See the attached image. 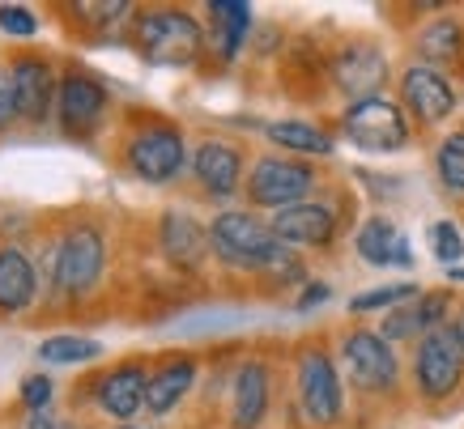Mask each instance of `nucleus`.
<instances>
[{"label": "nucleus", "instance_id": "24", "mask_svg": "<svg viewBox=\"0 0 464 429\" xmlns=\"http://www.w3.org/2000/svg\"><path fill=\"white\" fill-rule=\"evenodd\" d=\"M413 52H418V64H430V69H460L464 60V22L460 17H430L418 39H413Z\"/></svg>", "mask_w": 464, "mask_h": 429}, {"label": "nucleus", "instance_id": "30", "mask_svg": "<svg viewBox=\"0 0 464 429\" xmlns=\"http://www.w3.org/2000/svg\"><path fill=\"white\" fill-rule=\"evenodd\" d=\"M0 30L14 39H34L39 34V17L26 5H0Z\"/></svg>", "mask_w": 464, "mask_h": 429}, {"label": "nucleus", "instance_id": "36", "mask_svg": "<svg viewBox=\"0 0 464 429\" xmlns=\"http://www.w3.org/2000/svg\"><path fill=\"white\" fill-rule=\"evenodd\" d=\"M448 281H460L464 285V268H448Z\"/></svg>", "mask_w": 464, "mask_h": 429}, {"label": "nucleus", "instance_id": "12", "mask_svg": "<svg viewBox=\"0 0 464 429\" xmlns=\"http://www.w3.org/2000/svg\"><path fill=\"white\" fill-rule=\"evenodd\" d=\"M107 107H111V90L102 85V77H94L90 69L60 72L56 115H60V128H64L69 137H90V132L102 124Z\"/></svg>", "mask_w": 464, "mask_h": 429}, {"label": "nucleus", "instance_id": "28", "mask_svg": "<svg viewBox=\"0 0 464 429\" xmlns=\"http://www.w3.org/2000/svg\"><path fill=\"white\" fill-rule=\"evenodd\" d=\"M418 285L413 281H392V285H380V290H366L358 298H350V315H366V310H396L418 298Z\"/></svg>", "mask_w": 464, "mask_h": 429}, {"label": "nucleus", "instance_id": "37", "mask_svg": "<svg viewBox=\"0 0 464 429\" xmlns=\"http://www.w3.org/2000/svg\"><path fill=\"white\" fill-rule=\"evenodd\" d=\"M115 429H150V425H115Z\"/></svg>", "mask_w": 464, "mask_h": 429}, {"label": "nucleus", "instance_id": "25", "mask_svg": "<svg viewBox=\"0 0 464 429\" xmlns=\"http://www.w3.org/2000/svg\"><path fill=\"white\" fill-rule=\"evenodd\" d=\"M265 137L285 153H298V157H333L337 153V140L333 132H324L320 124L311 119H268L265 124Z\"/></svg>", "mask_w": 464, "mask_h": 429}, {"label": "nucleus", "instance_id": "15", "mask_svg": "<svg viewBox=\"0 0 464 429\" xmlns=\"http://www.w3.org/2000/svg\"><path fill=\"white\" fill-rule=\"evenodd\" d=\"M273 234L282 238L285 247H328L341 222V213L333 205H324V200H307V205H295V208H282V213H273Z\"/></svg>", "mask_w": 464, "mask_h": 429}, {"label": "nucleus", "instance_id": "22", "mask_svg": "<svg viewBox=\"0 0 464 429\" xmlns=\"http://www.w3.org/2000/svg\"><path fill=\"white\" fill-rule=\"evenodd\" d=\"M39 298V272L22 247H0V315H22Z\"/></svg>", "mask_w": 464, "mask_h": 429}, {"label": "nucleus", "instance_id": "21", "mask_svg": "<svg viewBox=\"0 0 464 429\" xmlns=\"http://www.w3.org/2000/svg\"><path fill=\"white\" fill-rule=\"evenodd\" d=\"M197 383V358L192 353H175L170 361H162L158 370H150V387H145V413L167 416L175 413L188 391Z\"/></svg>", "mask_w": 464, "mask_h": 429}, {"label": "nucleus", "instance_id": "3", "mask_svg": "<svg viewBox=\"0 0 464 429\" xmlns=\"http://www.w3.org/2000/svg\"><path fill=\"white\" fill-rule=\"evenodd\" d=\"M124 162L141 183L167 187L192 167V149L183 140V128L162 119V115H141L124 140Z\"/></svg>", "mask_w": 464, "mask_h": 429}, {"label": "nucleus", "instance_id": "14", "mask_svg": "<svg viewBox=\"0 0 464 429\" xmlns=\"http://www.w3.org/2000/svg\"><path fill=\"white\" fill-rule=\"evenodd\" d=\"M451 306H456V293L451 290H422L413 302L388 310L380 323L383 340H422L426 332H435L443 323H451Z\"/></svg>", "mask_w": 464, "mask_h": 429}, {"label": "nucleus", "instance_id": "11", "mask_svg": "<svg viewBox=\"0 0 464 429\" xmlns=\"http://www.w3.org/2000/svg\"><path fill=\"white\" fill-rule=\"evenodd\" d=\"M396 94H401V107H405L409 124L418 128H439L443 119H451L456 111V81H451L443 69H430V64H409L396 77Z\"/></svg>", "mask_w": 464, "mask_h": 429}, {"label": "nucleus", "instance_id": "27", "mask_svg": "<svg viewBox=\"0 0 464 429\" xmlns=\"http://www.w3.org/2000/svg\"><path fill=\"white\" fill-rule=\"evenodd\" d=\"M435 179L448 195H464V128L435 145Z\"/></svg>", "mask_w": 464, "mask_h": 429}, {"label": "nucleus", "instance_id": "29", "mask_svg": "<svg viewBox=\"0 0 464 429\" xmlns=\"http://www.w3.org/2000/svg\"><path fill=\"white\" fill-rule=\"evenodd\" d=\"M430 251H435V260L439 263H448V268H456L460 263V255H464V238H460V230H456V222H435L430 225Z\"/></svg>", "mask_w": 464, "mask_h": 429}, {"label": "nucleus", "instance_id": "13", "mask_svg": "<svg viewBox=\"0 0 464 429\" xmlns=\"http://www.w3.org/2000/svg\"><path fill=\"white\" fill-rule=\"evenodd\" d=\"M192 175H197L200 192L209 200H230V195L243 192V149L235 140H222V137H205L192 149Z\"/></svg>", "mask_w": 464, "mask_h": 429}, {"label": "nucleus", "instance_id": "17", "mask_svg": "<svg viewBox=\"0 0 464 429\" xmlns=\"http://www.w3.org/2000/svg\"><path fill=\"white\" fill-rule=\"evenodd\" d=\"M268 408H273V370L260 358L239 361V370L230 378V425L260 429Z\"/></svg>", "mask_w": 464, "mask_h": 429}, {"label": "nucleus", "instance_id": "32", "mask_svg": "<svg viewBox=\"0 0 464 429\" xmlns=\"http://www.w3.org/2000/svg\"><path fill=\"white\" fill-rule=\"evenodd\" d=\"M22 404L39 416L43 408L52 404V378H47V374H26V378H22Z\"/></svg>", "mask_w": 464, "mask_h": 429}, {"label": "nucleus", "instance_id": "20", "mask_svg": "<svg viewBox=\"0 0 464 429\" xmlns=\"http://www.w3.org/2000/svg\"><path fill=\"white\" fill-rule=\"evenodd\" d=\"M353 251L362 255V263L371 268H413V243L405 238V230L392 217H366L353 234Z\"/></svg>", "mask_w": 464, "mask_h": 429}, {"label": "nucleus", "instance_id": "4", "mask_svg": "<svg viewBox=\"0 0 464 429\" xmlns=\"http://www.w3.org/2000/svg\"><path fill=\"white\" fill-rule=\"evenodd\" d=\"M295 404L303 421L315 429H333L345 413V383L337 358L324 345H303L295 358Z\"/></svg>", "mask_w": 464, "mask_h": 429}, {"label": "nucleus", "instance_id": "8", "mask_svg": "<svg viewBox=\"0 0 464 429\" xmlns=\"http://www.w3.org/2000/svg\"><path fill=\"white\" fill-rule=\"evenodd\" d=\"M341 366L358 396H392L401 387V358L392 340H383L371 328H350L341 336Z\"/></svg>", "mask_w": 464, "mask_h": 429}, {"label": "nucleus", "instance_id": "10", "mask_svg": "<svg viewBox=\"0 0 464 429\" xmlns=\"http://www.w3.org/2000/svg\"><path fill=\"white\" fill-rule=\"evenodd\" d=\"M388 77H392V64H388V56H383V47L375 39H350L328 56V81L350 102L380 98Z\"/></svg>", "mask_w": 464, "mask_h": 429}, {"label": "nucleus", "instance_id": "7", "mask_svg": "<svg viewBox=\"0 0 464 429\" xmlns=\"http://www.w3.org/2000/svg\"><path fill=\"white\" fill-rule=\"evenodd\" d=\"M464 383V340L456 323H443L413 345V391L426 404L451 400Z\"/></svg>", "mask_w": 464, "mask_h": 429}, {"label": "nucleus", "instance_id": "5", "mask_svg": "<svg viewBox=\"0 0 464 429\" xmlns=\"http://www.w3.org/2000/svg\"><path fill=\"white\" fill-rule=\"evenodd\" d=\"M102 272H107V234L90 222L69 225L52 247V285H56V293H64L72 302L90 298L99 290Z\"/></svg>", "mask_w": 464, "mask_h": 429}, {"label": "nucleus", "instance_id": "18", "mask_svg": "<svg viewBox=\"0 0 464 429\" xmlns=\"http://www.w3.org/2000/svg\"><path fill=\"white\" fill-rule=\"evenodd\" d=\"M158 247L179 272H200L205 263L213 260L209 247V225H200L192 213H162V225H158Z\"/></svg>", "mask_w": 464, "mask_h": 429}, {"label": "nucleus", "instance_id": "2", "mask_svg": "<svg viewBox=\"0 0 464 429\" xmlns=\"http://www.w3.org/2000/svg\"><path fill=\"white\" fill-rule=\"evenodd\" d=\"M132 47L150 64L188 69V64H197L209 52V34H205V26L188 9L158 5V9H141L132 17Z\"/></svg>", "mask_w": 464, "mask_h": 429}, {"label": "nucleus", "instance_id": "16", "mask_svg": "<svg viewBox=\"0 0 464 429\" xmlns=\"http://www.w3.org/2000/svg\"><path fill=\"white\" fill-rule=\"evenodd\" d=\"M9 81H14V90H17V111H22V119H26V124H43L60 98V72L43 56H14Z\"/></svg>", "mask_w": 464, "mask_h": 429}, {"label": "nucleus", "instance_id": "9", "mask_svg": "<svg viewBox=\"0 0 464 429\" xmlns=\"http://www.w3.org/2000/svg\"><path fill=\"white\" fill-rule=\"evenodd\" d=\"M341 137L362 153H396L413 140L405 107L396 98H366V102H345L341 111Z\"/></svg>", "mask_w": 464, "mask_h": 429}, {"label": "nucleus", "instance_id": "19", "mask_svg": "<svg viewBox=\"0 0 464 429\" xmlns=\"http://www.w3.org/2000/svg\"><path fill=\"white\" fill-rule=\"evenodd\" d=\"M145 387H150V366L145 361H120L99 378V408L115 421H132L145 408Z\"/></svg>", "mask_w": 464, "mask_h": 429}, {"label": "nucleus", "instance_id": "34", "mask_svg": "<svg viewBox=\"0 0 464 429\" xmlns=\"http://www.w3.org/2000/svg\"><path fill=\"white\" fill-rule=\"evenodd\" d=\"M328 298H333L328 281H307V285H303V293L295 298V310H311V306H324Z\"/></svg>", "mask_w": 464, "mask_h": 429}, {"label": "nucleus", "instance_id": "26", "mask_svg": "<svg viewBox=\"0 0 464 429\" xmlns=\"http://www.w3.org/2000/svg\"><path fill=\"white\" fill-rule=\"evenodd\" d=\"M39 358L47 366H85V361L102 358V340L94 336H77V332H56L39 340Z\"/></svg>", "mask_w": 464, "mask_h": 429}, {"label": "nucleus", "instance_id": "1", "mask_svg": "<svg viewBox=\"0 0 464 429\" xmlns=\"http://www.w3.org/2000/svg\"><path fill=\"white\" fill-rule=\"evenodd\" d=\"M209 247L213 260L230 272H265V277H273V268L295 251L252 208H222L209 222Z\"/></svg>", "mask_w": 464, "mask_h": 429}, {"label": "nucleus", "instance_id": "23", "mask_svg": "<svg viewBox=\"0 0 464 429\" xmlns=\"http://www.w3.org/2000/svg\"><path fill=\"white\" fill-rule=\"evenodd\" d=\"M252 34V5L243 0H213L209 5V52L222 64L239 60L243 43Z\"/></svg>", "mask_w": 464, "mask_h": 429}, {"label": "nucleus", "instance_id": "35", "mask_svg": "<svg viewBox=\"0 0 464 429\" xmlns=\"http://www.w3.org/2000/svg\"><path fill=\"white\" fill-rule=\"evenodd\" d=\"M451 323H456V332H460V340H464V298H460V306H456V319H451Z\"/></svg>", "mask_w": 464, "mask_h": 429}, {"label": "nucleus", "instance_id": "6", "mask_svg": "<svg viewBox=\"0 0 464 429\" xmlns=\"http://www.w3.org/2000/svg\"><path fill=\"white\" fill-rule=\"evenodd\" d=\"M320 187V170L307 157H290V153H265L256 157L252 170H247V183H243V195L252 208H295L307 205L311 192Z\"/></svg>", "mask_w": 464, "mask_h": 429}, {"label": "nucleus", "instance_id": "31", "mask_svg": "<svg viewBox=\"0 0 464 429\" xmlns=\"http://www.w3.org/2000/svg\"><path fill=\"white\" fill-rule=\"evenodd\" d=\"M72 9H77V14H90L85 17V22H90V26H115V22H124L128 14H132V5H128V0H107V5H72Z\"/></svg>", "mask_w": 464, "mask_h": 429}, {"label": "nucleus", "instance_id": "33", "mask_svg": "<svg viewBox=\"0 0 464 429\" xmlns=\"http://www.w3.org/2000/svg\"><path fill=\"white\" fill-rule=\"evenodd\" d=\"M14 119H22V111H17V90H14V81H9V72H0V132L14 124Z\"/></svg>", "mask_w": 464, "mask_h": 429}]
</instances>
